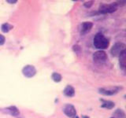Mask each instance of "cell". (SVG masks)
I'll list each match as a JSON object with an SVG mask.
<instances>
[{"label": "cell", "mask_w": 126, "mask_h": 118, "mask_svg": "<svg viewBox=\"0 0 126 118\" xmlns=\"http://www.w3.org/2000/svg\"><path fill=\"white\" fill-rule=\"evenodd\" d=\"M93 44L94 47L99 50L106 49L110 45V41L102 33H97L93 39Z\"/></svg>", "instance_id": "obj_1"}, {"label": "cell", "mask_w": 126, "mask_h": 118, "mask_svg": "<svg viewBox=\"0 0 126 118\" xmlns=\"http://www.w3.org/2000/svg\"><path fill=\"white\" fill-rule=\"evenodd\" d=\"M125 48H126V46L125 43H120V42L116 43L115 44L112 46L111 50H110V54H111L112 56L113 57H119L123 51L126 50Z\"/></svg>", "instance_id": "obj_2"}, {"label": "cell", "mask_w": 126, "mask_h": 118, "mask_svg": "<svg viewBox=\"0 0 126 118\" xmlns=\"http://www.w3.org/2000/svg\"><path fill=\"white\" fill-rule=\"evenodd\" d=\"M117 9V6L114 3L112 4H102L99 6L98 9V14H111L115 12Z\"/></svg>", "instance_id": "obj_3"}, {"label": "cell", "mask_w": 126, "mask_h": 118, "mask_svg": "<svg viewBox=\"0 0 126 118\" xmlns=\"http://www.w3.org/2000/svg\"><path fill=\"white\" fill-rule=\"evenodd\" d=\"M121 88H120V87H112V88H102L98 89V93L102 94V95L111 96L116 94Z\"/></svg>", "instance_id": "obj_4"}, {"label": "cell", "mask_w": 126, "mask_h": 118, "mask_svg": "<svg viewBox=\"0 0 126 118\" xmlns=\"http://www.w3.org/2000/svg\"><path fill=\"white\" fill-rule=\"evenodd\" d=\"M92 58L94 62L99 63V64L106 61L108 58L107 54H106L104 50H98L96 52H94L92 55Z\"/></svg>", "instance_id": "obj_5"}, {"label": "cell", "mask_w": 126, "mask_h": 118, "mask_svg": "<svg viewBox=\"0 0 126 118\" xmlns=\"http://www.w3.org/2000/svg\"><path fill=\"white\" fill-rule=\"evenodd\" d=\"M22 74L27 78H32L36 74V69L34 65H27L22 69Z\"/></svg>", "instance_id": "obj_6"}, {"label": "cell", "mask_w": 126, "mask_h": 118, "mask_svg": "<svg viewBox=\"0 0 126 118\" xmlns=\"http://www.w3.org/2000/svg\"><path fill=\"white\" fill-rule=\"evenodd\" d=\"M63 113H64L67 117L70 118H73L77 116V110L74 105L72 104H66L63 107Z\"/></svg>", "instance_id": "obj_7"}, {"label": "cell", "mask_w": 126, "mask_h": 118, "mask_svg": "<svg viewBox=\"0 0 126 118\" xmlns=\"http://www.w3.org/2000/svg\"><path fill=\"white\" fill-rule=\"evenodd\" d=\"M1 111L5 113L10 114V115L13 116V117H17L20 114L19 109L16 107V106H14V105L9 106V107L5 108V109H2Z\"/></svg>", "instance_id": "obj_8"}, {"label": "cell", "mask_w": 126, "mask_h": 118, "mask_svg": "<svg viewBox=\"0 0 126 118\" xmlns=\"http://www.w3.org/2000/svg\"><path fill=\"white\" fill-rule=\"evenodd\" d=\"M63 94L66 97L72 98L75 95V89L71 85H67L65 89L63 90Z\"/></svg>", "instance_id": "obj_9"}, {"label": "cell", "mask_w": 126, "mask_h": 118, "mask_svg": "<svg viewBox=\"0 0 126 118\" xmlns=\"http://www.w3.org/2000/svg\"><path fill=\"white\" fill-rule=\"evenodd\" d=\"M93 27V23L90 21H85L81 25V34H84L89 31Z\"/></svg>", "instance_id": "obj_10"}, {"label": "cell", "mask_w": 126, "mask_h": 118, "mask_svg": "<svg viewBox=\"0 0 126 118\" xmlns=\"http://www.w3.org/2000/svg\"><path fill=\"white\" fill-rule=\"evenodd\" d=\"M119 64L121 69L125 70L126 68V50L123 51L119 56Z\"/></svg>", "instance_id": "obj_11"}, {"label": "cell", "mask_w": 126, "mask_h": 118, "mask_svg": "<svg viewBox=\"0 0 126 118\" xmlns=\"http://www.w3.org/2000/svg\"><path fill=\"white\" fill-rule=\"evenodd\" d=\"M101 101L102 102V105H101L102 108H105V109H112L114 106H115V103L112 101L103 100V99H102Z\"/></svg>", "instance_id": "obj_12"}, {"label": "cell", "mask_w": 126, "mask_h": 118, "mask_svg": "<svg viewBox=\"0 0 126 118\" xmlns=\"http://www.w3.org/2000/svg\"><path fill=\"white\" fill-rule=\"evenodd\" d=\"M111 118H125V113L122 109H117L113 113Z\"/></svg>", "instance_id": "obj_13"}, {"label": "cell", "mask_w": 126, "mask_h": 118, "mask_svg": "<svg viewBox=\"0 0 126 118\" xmlns=\"http://www.w3.org/2000/svg\"><path fill=\"white\" fill-rule=\"evenodd\" d=\"M13 29V26L10 25L9 23H5V24H2V27H1V30L2 32L4 33H7L8 31L10 30H11Z\"/></svg>", "instance_id": "obj_14"}, {"label": "cell", "mask_w": 126, "mask_h": 118, "mask_svg": "<svg viewBox=\"0 0 126 118\" xmlns=\"http://www.w3.org/2000/svg\"><path fill=\"white\" fill-rule=\"evenodd\" d=\"M51 79H52L54 82L58 83L62 80V75L59 74L58 73H53L52 75H51Z\"/></svg>", "instance_id": "obj_15"}, {"label": "cell", "mask_w": 126, "mask_h": 118, "mask_svg": "<svg viewBox=\"0 0 126 118\" xmlns=\"http://www.w3.org/2000/svg\"><path fill=\"white\" fill-rule=\"evenodd\" d=\"M6 42V38L3 35L0 34V46H2Z\"/></svg>", "instance_id": "obj_16"}, {"label": "cell", "mask_w": 126, "mask_h": 118, "mask_svg": "<svg viewBox=\"0 0 126 118\" xmlns=\"http://www.w3.org/2000/svg\"><path fill=\"white\" fill-rule=\"evenodd\" d=\"M93 1H89V2H86L84 3V6L86 7V8H90L91 6H92L93 5Z\"/></svg>", "instance_id": "obj_17"}, {"label": "cell", "mask_w": 126, "mask_h": 118, "mask_svg": "<svg viewBox=\"0 0 126 118\" xmlns=\"http://www.w3.org/2000/svg\"><path fill=\"white\" fill-rule=\"evenodd\" d=\"M17 2V0H6V2L10 3V4H14V3H16Z\"/></svg>", "instance_id": "obj_18"}, {"label": "cell", "mask_w": 126, "mask_h": 118, "mask_svg": "<svg viewBox=\"0 0 126 118\" xmlns=\"http://www.w3.org/2000/svg\"><path fill=\"white\" fill-rule=\"evenodd\" d=\"M82 118H89L88 116H82Z\"/></svg>", "instance_id": "obj_19"}, {"label": "cell", "mask_w": 126, "mask_h": 118, "mask_svg": "<svg viewBox=\"0 0 126 118\" xmlns=\"http://www.w3.org/2000/svg\"><path fill=\"white\" fill-rule=\"evenodd\" d=\"M76 117V118H79V117H78L77 116H76V117Z\"/></svg>", "instance_id": "obj_20"}]
</instances>
